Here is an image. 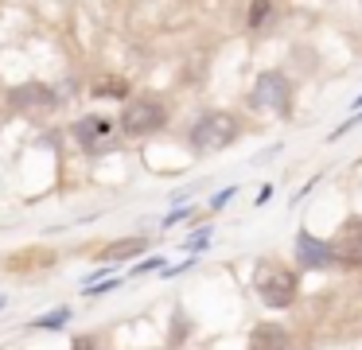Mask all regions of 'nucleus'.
<instances>
[{
  "mask_svg": "<svg viewBox=\"0 0 362 350\" xmlns=\"http://www.w3.org/2000/svg\"><path fill=\"white\" fill-rule=\"evenodd\" d=\"M253 288H257V296H261V303H265V308L284 311V308H292V303H296L300 280H296V272L284 269V264H261L257 276H253Z\"/></svg>",
  "mask_w": 362,
  "mask_h": 350,
  "instance_id": "1",
  "label": "nucleus"
},
{
  "mask_svg": "<svg viewBox=\"0 0 362 350\" xmlns=\"http://www.w3.org/2000/svg\"><path fill=\"white\" fill-rule=\"evenodd\" d=\"M238 136V117L234 113H206L195 121V129H191V144H195V152H222V148H230Z\"/></svg>",
  "mask_w": 362,
  "mask_h": 350,
  "instance_id": "2",
  "label": "nucleus"
},
{
  "mask_svg": "<svg viewBox=\"0 0 362 350\" xmlns=\"http://www.w3.org/2000/svg\"><path fill=\"white\" fill-rule=\"evenodd\" d=\"M164 121H168L164 101H152V98L133 101V105H129L125 113H121V129H125L129 136H148V132L164 129Z\"/></svg>",
  "mask_w": 362,
  "mask_h": 350,
  "instance_id": "3",
  "label": "nucleus"
},
{
  "mask_svg": "<svg viewBox=\"0 0 362 350\" xmlns=\"http://www.w3.org/2000/svg\"><path fill=\"white\" fill-rule=\"evenodd\" d=\"M296 261H300V269H327L335 261V245H327V241L312 238L308 230H300L296 233Z\"/></svg>",
  "mask_w": 362,
  "mask_h": 350,
  "instance_id": "4",
  "label": "nucleus"
},
{
  "mask_svg": "<svg viewBox=\"0 0 362 350\" xmlns=\"http://www.w3.org/2000/svg\"><path fill=\"white\" fill-rule=\"evenodd\" d=\"M253 105L261 109H288V82H284V74H261L257 86H253Z\"/></svg>",
  "mask_w": 362,
  "mask_h": 350,
  "instance_id": "5",
  "label": "nucleus"
},
{
  "mask_svg": "<svg viewBox=\"0 0 362 350\" xmlns=\"http://www.w3.org/2000/svg\"><path fill=\"white\" fill-rule=\"evenodd\" d=\"M335 261L351 264V269L362 264V218H354V222L343 226V233H339V241H335Z\"/></svg>",
  "mask_w": 362,
  "mask_h": 350,
  "instance_id": "6",
  "label": "nucleus"
},
{
  "mask_svg": "<svg viewBox=\"0 0 362 350\" xmlns=\"http://www.w3.org/2000/svg\"><path fill=\"white\" fill-rule=\"evenodd\" d=\"M74 136H78L82 148H90V152H102V148L113 144V129H110V121H102V117H86V121H78Z\"/></svg>",
  "mask_w": 362,
  "mask_h": 350,
  "instance_id": "7",
  "label": "nucleus"
},
{
  "mask_svg": "<svg viewBox=\"0 0 362 350\" xmlns=\"http://www.w3.org/2000/svg\"><path fill=\"white\" fill-rule=\"evenodd\" d=\"M288 346V334L281 323H257L250 334V350H284Z\"/></svg>",
  "mask_w": 362,
  "mask_h": 350,
  "instance_id": "8",
  "label": "nucleus"
},
{
  "mask_svg": "<svg viewBox=\"0 0 362 350\" xmlns=\"http://www.w3.org/2000/svg\"><path fill=\"white\" fill-rule=\"evenodd\" d=\"M51 101H55V93L40 82H28L20 90H12V105L16 109H40V105H51Z\"/></svg>",
  "mask_w": 362,
  "mask_h": 350,
  "instance_id": "9",
  "label": "nucleus"
},
{
  "mask_svg": "<svg viewBox=\"0 0 362 350\" xmlns=\"http://www.w3.org/2000/svg\"><path fill=\"white\" fill-rule=\"evenodd\" d=\"M141 249H144V238H129V241H117V245H105L102 261H125V257H136Z\"/></svg>",
  "mask_w": 362,
  "mask_h": 350,
  "instance_id": "10",
  "label": "nucleus"
},
{
  "mask_svg": "<svg viewBox=\"0 0 362 350\" xmlns=\"http://www.w3.org/2000/svg\"><path fill=\"white\" fill-rule=\"evenodd\" d=\"M94 98H129V82L125 78H102V82H94Z\"/></svg>",
  "mask_w": 362,
  "mask_h": 350,
  "instance_id": "11",
  "label": "nucleus"
},
{
  "mask_svg": "<svg viewBox=\"0 0 362 350\" xmlns=\"http://www.w3.org/2000/svg\"><path fill=\"white\" fill-rule=\"evenodd\" d=\"M66 323H71V308H59V311H47V315L32 319L35 331H59V327H66Z\"/></svg>",
  "mask_w": 362,
  "mask_h": 350,
  "instance_id": "12",
  "label": "nucleus"
},
{
  "mask_svg": "<svg viewBox=\"0 0 362 350\" xmlns=\"http://www.w3.org/2000/svg\"><path fill=\"white\" fill-rule=\"evenodd\" d=\"M269 16H273V4H269V0H253L250 4V28H265Z\"/></svg>",
  "mask_w": 362,
  "mask_h": 350,
  "instance_id": "13",
  "label": "nucleus"
},
{
  "mask_svg": "<svg viewBox=\"0 0 362 350\" xmlns=\"http://www.w3.org/2000/svg\"><path fill=\"white\" fill-rule=\"evenodd\" d=\"M183 339H187V319H172V334H168V342H172V346H183Z\"/></svg>",
  "mask_w": 362,
  "mask_h": 350,
  "instance_id": "14",
  "label": "nucleus"
},
{
  "mask_svg": "<svg viewBox=\"0 0 362 350\" xmlns=\"http://www.w3.org/2000/svg\"><path fill=\"white\" fill-rule=\"evenodd\" d=\"M211 245V230H199V233H191V241H187V249L195 253V249H206Z\"/></svg>",
  "mask_w": 362,
  "mask_h": 350,
  "instance_id": "15",
  "label": "nucleus"
},
{
  "mask_svg": "<svg viewBox=\"0 0 362 350\" xmlns=\"http://www.w3.org/2000/svg\"><path fill=\"white\" fill-rule=\"evenodd\" d=\"M71 350H98V339H90V334H78V339L71 342Z\"/></svg>",
  "mask_w": 362,
  "mask_h": 350,
  "instance_id": "16",
  "label": "nucleus"
},
{
  "mask_svg": "<svg viewBox=\"0 0 362 350\" xmlns=\"http://www.w3.org/2000/svg\"><path fill=\"white\" fill-rule=\"evenodd\" d=\"M152 269H164V261H160V257H148V261L136 264V272H152Z\"/></svg>",
  "mask_w": 362,
  "mask_h": 350,
  "instance_id": "17",
  "label": "nucleus"
},
{
  "mask_svg": "<svg viewBox=\"0 0 362 350\" xmlns=\"http://www.w3.org/2000/svg\"><path fill=\"white\" fill-rule=\"evenodd\" d=\"M187 214H191L187 206H183V210H172V214L164 218V226H175V222H183V218H187Z\"/></svg>",
  "mask_w": 362,
  "mask_h": 350,
  "instance_id": "18",
  "label": "nucleus"
},
{
  "mask_svg": "<svg viewBox=\"0 0 362 350\" xmlns=\"http://www.w3.org/2000/svg\"><path fill=\"white\" fill-rule=\"evenodd\" d=\"M230 194H234V187H226V191H218V194H214V202H211V206H222V202H226Z\"/></svg>",
  "mask_w": 362,
  "mask_h": 350,
  "instance_id": "19",
  "label": "nucleus"
},
{
  "mask_svg": "<svg viewBox=\"0 0 362 350\" xmlns=\"http://www.w3.org/2000/svg\"><path fill=\"white\" fill-rule=\"evenodd\" d=\"M4 308H8V296H0V311H4Z\"/></svg>",
  "mask_w": 362,
  "mask_h": 350,
  "instance_id": "20",
  "label": "nucleus"
}]
</instances>
